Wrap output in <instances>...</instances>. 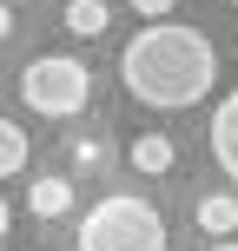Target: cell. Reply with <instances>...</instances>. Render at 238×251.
<instances>
[{"label": "cell", "instance_id": "1", "mask_svg": "<svg viewBox=\"0 0 238 251\" xmlns=\"http://www.w3.org/2000/svg\"><path fill=\"white\" fill-rule=\"evenodd\" d=\"M119 79L139 106H159V113H185L212 93L218 79V47L199 33V26H179V20H159V26H139L119 53Z\"/></svg>", "mask_w": 238, "mask_h": 251}, {"label": "cell", "instance_id": "2", "mask_svg": "<svg viewBox=\"0 0 238 251\" xmlns=\"http://www.w3.org/2000/svg\"><path fill=\"white\" fill-rule=\"evenodd\" d=\"M165 218L139 192H106L79 212V251H165Z\"/></svg>", "mask_w": 238, "mask_h": 251}, {"label": "cell", "instance_id": "3", "mask_svg": "<svg viewBox=\"0 0 238 251\" xmlns=\"http://www.w3.org/2000/svg\"><path fill=\"white\" fill-rule=\"evenodd\" d=\"M20 100L33 106V113H47V119H79L86 100H93V73L73 53H40L20 73Z\"/></svg>", "mask_w": 238, "mask_h": 251}, {"label": "cell", "instance_id": "4", "mask_svg": "<svg viewBox=\"0 0 238 251\" xmlns=\"http://www.w3.org/2000/svg\"><path fill=\"white\" fill-rule=\"evenodd\" d=\"M205 139H212V165L238 185V86L212 106V132H205Z\"/></svg>", "mask_w": 238, "mask_h": 251}, {"label": "cell", "instance_id": "5", "mask_svg": "<svg viewBox=\"0 0 238 251\" xmlns=\"http://www.w3.org/2000/svg\"><path fill=\"white\" fill-rule=\"evenodd\" d=\"M26 205H33V218H60V212H73V178H66V172H40L33 185H26Z\"/></svg>", "mask_w": 238, "mask_h": 251}, {"label": "cell", "instance_id": "6", "mask_svg": "<svg viewBox=\"0 0 238 251\" xmlns=\"http://www.w3.org/2000/svg\"><path fill=\"white\" fill-rule=\"evenodd\" d=\"M192 218H199L205 238H232L238 231V192H205V199L192 205Z\"/></svg>", "mask_w": 238, "mask_h": 251}, {"label": "cell", "instance_id": "7", "mask_svg": "<svg viewBox=\"0 0 238 251\" xmlns=\"http://www.w3.org/2000/svg\"><path fill=\"white\" fill-rule=\"evenodd\" d=\"M113 26V7L106 0H66V33L73 40H100Z\"/></svg>", "mask_w": 238, "mask_h": 251}, {"label": "cell", "instance_id": "8", "mask_svg": "<svg viewBox=\"0 0 238 251\" xmlns=\"http://www.w3.org/2000/svg\"><path fill=\"white\" fill-rule=\"evenodd\" d=\"M172 159H179V152H172L165 132H139L132 139V165H139V172H172Z\"/></svg>", "mask_w": 238, "mask_h": 251}, {"label": "cell", "instance_id": "9", "mask_svg": "<svg viewBox=\"0 0 238 251\" xmlns=\"http://www.w3.org/2000/svg\"><path fill=\"white\" fill-rule=\"evenodd\" d=\"M20 165H26V132L13 119H0V178H13Z\"/></svg>", "mask_w": 238, "mask_h": 251}, {"label": "cell", "instance_id": "10", "mask_svg": "<svg viewBox=\"0 0 238 251\" xmlns=\"http://www.w3.org/2000/svg\"><path fill=\"white\" fill-rule=\"evenodd\" d=\"M73 165H79V172L106 165V139H93V132H73Z\"/></svg>", "mask_w": 238, "mask_h": 251}, {"label": "cell", "instance_id": "11", "mask_svg": "<svg viewBox=\"0 0 238 251\" xmlns=\"http://www.w3.org/2000/svg\"><path fill=\"white\" fill-rule=\"evenodd\" d=\"M132 7H139V20H146V26H159V20H172L179 0H132Z\"/></svg>", "mask_w": 238, "mask_h": 251}, {"label": "cell", "instance_id": "12", "mask_svg": "<svg viewBox=\"0 0 238 251\" xmlns=\"http://www.w3.org/2000/svg\"><path fill=\"white\" fill-rule=\"evenodd\" d=\"M13 26H20V20H13V7H0V40H13Z\"/></svg>", "mask_w": 238, "mask_h": 251}, {"label": "cell", "instance_id": "13", "mask_svg": "<svg viewBox=\"0 0 238 251\" xmlns=\"http://www.w3.org/2000/svg\"><path fill=\"white\" fill-rule=\"evenodd\" d=\"M7 231H13V212H7V199H0V245H7Z\"/></svg>", "mask_w": 238, "mask_h": 251}, {"label": "cell", "instance_id": "14", "mask_svg": "<svg viewBox=\"0 0 238 251\" xmlns=\"http://www.w3.org/2000/svg\"><path fill=\"white\" fill-rule=\"evenodd\" d=\"M205 251H238V245H205Z\"/></svg>", "mask_w": 238, "mask_h": 251}, {"label": "cell", "instance_id": "15", "mask_svg": "<svg viewBox=\"0 0 238 251\" xmlns=\"http://www.w3.org/2000/svg\"><path fill=\"white\" fill-rule=\"evenodd\" d=\"M232 7H238V0H232Z\"/></svg>", "mask_w": 238, "mask_h": 251}]
</instances>
